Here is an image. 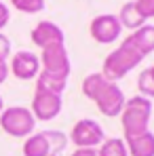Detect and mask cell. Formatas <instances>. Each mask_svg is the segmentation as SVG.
<instances>
[{
	"label": "cell",
	"instance_id": "cell-1",
	"mask_svg": "<svg viewBox=\"0 0 154 156\" xmlns=\"http://www.w3.org/2000/svg\"><path fill=\"white\" fill-rule=\"evenodd\" d=\"M150 116H152V101L144 95H135L129 97L125 101V108L120 112V125H123V133L125 139L141 135L146 131H150Z\"/></svg>",
	"mask_w": 154,
	"mask_h": 156
},
{
	"label": "cell",
	"instance_id": "cell-6",
	"mask_svg": "<svg viewBox=\"0 0 154 156\" xmlns=\"http://www.w3.org/2000/svg\"><path fill=\"white\" fill-rule=\"evenodd\" d=\"M63 108V99L61 95L51 93V91H42V89H36L34 91V99H32V114L36 120H53L59 116Z\"/></svg>",
	"mask_w": 154,
	"mask_h": 156
},
{
	"label": "cell",
	"instance_id": "cell-22",
	"mask_svg": "<svg viewBox=\"0 0 154 156\" xmlns=\"http://www.w3.org/2000/svg\"><path fill=\"white\" fill-rule=\"evenodd\" d=\"M11 55V40L0 34V61H6V57Z\"/></svg>",
	"mask_w": 154,
	"mask_h": 156
},
{
	"label": "cell",
	"instance_id": "cell-23",
	"mask_svg": "<svg viewBox=\"0 0 154 156\" xmlns=\"http://www.w3.org/2000/svg\"><path fill=\"white\" fill-rule=\"evenodd\" d=\"M9 21H11V11H9V6L4 2H0V30L6 27Z\"/></svg>",
	"mask_w": 154,
	"mask_h": 156
},
{
	"label": "cell",
	"instance_id": "cell-11",
	"mask_svg": "<svg viewBox=\"0 0 154 156\" xmlns=\"http://www.w3.org/2000/svg\"><path fill=\"white\" fill-rule=\"evenodd\" d=\"M125 40L135 51H139L146 57V55H150L154 51V26L152 23H144L141 27L133 30V34H129Z\"/></svg>",
	"mask_w": 154,
	"mask_h": 156
},
{
	"label": "cell",
	"instance_id": "cell-20",
	"mask_svg": "<svg viewBox=\"0 0 154 156\" xmlns=\"http://www.w3.org/2000/svg\"><path fill=\"white\" fill-rule=\"evenodd\" d=\"M11 4L27 15H34V13H40L45 9V0H11Z\"/></svg>",
	"mask_w": 154,
	"mask_h": 156
},
{
	"label": "cell",
	"instance_id": "cell-18",
	"mask_svg": "<svg viewBox=\"0 0 154 156\" xmlns=\"http://www.w3.org/2000/svg\"><path fill=\"white\" fill-rule=\"evenodd\" d=\"M45 133V137H47V141H49V148H51V154H55V156H59L66 148H68V135L66 133H61V131H55V129H51V131H42Z\"/></svg>",
	"mask_w": 154,
	"mask_h": 156
},
{
	"label": "cell",
	"instance_id": "cell-26",
	"mask_svg": "<svg viewBox=\"0 0 154 156\" xmlns=\"http://www.w3.org/2000/svg\"><path fill=\"white\" fill-rule=\"evenodd\" d=\"M2 110H4V101H2V97H0V114H2Z\"/></svg>",
	"mask_w": 154,
	"mask_h": 156
},
{
	"label": "cell",
	"instance_id": "cell-5",
	"mask_svg": "<svg viewBox=\"0 0 154 156\" xmlns=\"http://www.w3.org/2000/svg\"><path fill=\"white\" fill-rule=\"evenodd\" d=\"M76 148H99L106 139L102 125L93 118H80L70 131L68 137Z\"/></svg>",
	"mask_w": 154,
	"mask_h": 156
},
{
	"label": "cell",
	"instance_id": "cell-9",
	"mask_svg": "<svg viewBox=\"0 0 154 156\" xmlns=\"http://www.w3.org/2000/svg\"><path fill=\"white\" fill-rule=\"evenodd\" d=\"M9 72L19 80H34L40 74V59L32 51H19L13 55L9 63Z\"/></svg>",
	"mask_w": 154,
	"mask_h": 156
},
{
	"label": "cell",
	"instance_id": "cell-15",
	"mask_svg": "<svg viewBox=\"0 0 154 156\" xmlns=\"http://www.w3.org/2000/svg\"><path fill=\"white\" fill-rule=\"evenodd\" d=\"M66 84H68V80H66V78L53 76V74H47V72H40V74L36 76V89L51 91V93H57V95H63Z\"/></svg>",
	"mask_w": 154,
	"mask_h": 156
},
{
	"label": "cell",
	"instance_id": "cell-28",
	"mask_svg": "<svg viewBox=\"0 0 154 156\" xmlns=\"http://www.w3.org/2000/svg\"><path fill=\"white\" fill-rule=\"evenodd\" d=\"M53 156H55V154H53Z\"/></svg>",
	"mask_w": 154,
	"mask_h": 156
},
{
	"label": "cell",
	"instance_id": "cell-16",
	"mask_svg": "<svg viewBox=\"0 0 154 156\" xmlns=\"http://www.w3.org/2000/svg\"><path fill=\"white\" fill-rule=\"evenodd\" d=\"M108 78L103 76L102 72H95V74H89V76L82 80V95L91 101H95V97L102 93V89L106 87Z\"/></svg>",
	"mask_w": 154,
	"mask_h": 156
},
{
	"label": "cell",
	"instance_id": "cell-27",
	"mask_svg": "<svg viewBox=\"0 0 154 156\" xmlns=\"http://www.w3.org/2000/svg\"><path fill=\"white\" fill-rule=\"evenodd\" d=\"M150 74H152V78H154V66H152V68H150Z\"/></svg>",
	"mask_w": 154,
	"mask_h": 156
},
{
	"label": "cell",
	"instance_id": "cell-24",
	"mask_svg": "<svg viewBox=\"0 0 154 156\" xmlns=\"http://www.w3.org/2000/svg\"><path fill=\"white\" fill-rule=\"evenodd\" d=\"M72 156H97V148H76Z\"/></svg>",
	"mask_w": 154,
	"mask_h": 156
},
{
	"label": "cell",
	"instance_id": "cell-2",
	"mask_svg": "<svg viewBox=\"0 0 154 156\" xmlns=\"http://www.w3.org/2000/svg\"><path fill=\"white\" fill-rule=\"evenodd\" d=\"M141 61H144V55L139 51H135L127 40H125L118 49H114V51L103 59L102 74L108 78L110 82H116V80L127 76L133 68H137Z\"/></svg>",
	"mask_w": 154,
	"mask_h": 156
},
{
	"label": "cell",
	"instance_id": "cell-8",
	"mask_svg": "<svg viewBox=\"0 0 154 156\" xmlns=\"http://www.w3.org/2000/svg\"><path fill=\"white\" fill-rule=\"evenodd\" d=\"M125 93L123 89L116 84V82H106V87L102 89V93L95 97V105L97 110L102 112L103 116L108 118H114V116H120L123 108H125Z\"/></svg>",
	"mask_w": 154,
	"mask_h": 156
},
{
	"label": "cell",
	"instance_id": "cell-12",
	"mask_svg": "<svg viewBox=\"0 0 154 156\" xmlns=\"http://www.w3.org/2000/svg\"><path fill=\"white\" fill-rule=\"evenodd\" d=\"M129 156H154V133L146 131L141 135L125 139Z\"/></svg>",
	"mask_w": 154,
	"mask_h": 156
},
{
	"label": "cell",
	"instance_id": "cell-13",
	"mask_svg": "<svg viewBox=\"0 0 154 156\" xmlns=\"http://www.w3.org/2000/svg\"><path fill=\"white\" fill-rule=\"evenodd\" d=\"M23 156H53L45 133H32L23 141Z\"/></svg>",
	"mask_w": 154,
	"mask_h": 156
},
{
	"label": "cell",
	"instance_id": "cell-10",
	"mask_svg": "<svg viewBox=\"0 0 154 156\" xmlns=\"http://www.w3.org/2000/svg\"><path fill=\"white\" fill-rule=\"evenodd\" d=\"M32 42L36 47H40V49H47L51 44H63L66 36H63V30L57 23H53V21H40L32 30Z\"/></svg>",
	"mask_w": 154,
	"mask_h": 156
},
{
	"label": "cell",
	"instance_id": "cell-14",
	"mask_svg": "<svg viewBox=\"0 0 154 156\" xmlns=\"http://www.w3.org/2000/svg\"><path fill=\"white\" fill-rule=\"evenodd\" d=\"M116 17H118L120 26L127 27V30H137V27H141L146 23V19H144V17L139 15V11L135 9V2L123 4V6H120V13H118Z\"/></svg>",
	"mask_w": 154,
	"mask_h": 156
},
{
	"label": "cell",
	"instance_id": "cell-21",
	"mask_svg": "<svg viewBox=\"0 0 154 156\" xmlns=\"http://www.w3.org/2000/svg\"><path fill=\"white\" fill-rule=\"evenodd\" d=\"M135 9L144 19H154V0H135Z\"/></svg>",
	"mask_w": 154,
	"mask_h": 156
},
{
	"label": "cell",
	"instance_id": "cell-17",
	"mask_svg": "<svg viewBox=\"0 0 154 156\" xmlns=\"http://www.w3.org/2000/svg\"><path fill=\"white\" fill-rule=\"evenodd\" d=\"M97 156H129L125 139H120V137L103 139V144L97 148Z\"/></svg>",
	"mask_w": 154,
	"mask_h": 156
},
{
	"label": "cell",
	"instance_id": "cell-3",
	"mask_svg": "<svg viewBox=\"0 0 154 156\" xmlns=\"http://www.w3.org/2000/svg\"><path fill=\"white\" fill-rule=\"evenodd\" d=\"M0 127L11 137H27L36 129V118L30 108L11 105V108H4L0 114Z\"/></svg>",
	"mask_w": 154,
	"mask_h": 156
},
{
	"label": "cell",
	"instance_id": "cell-4",
	"mask_svg": "<svg viewBox=\"0 0 154 156\" xmlns=\"http://www.w3.org/2000/svg\"><path fill=\"white\" fill-rule=\"evenodd\" d=\"M40 66H42L40 72H47V74H53V76L68 80L70 72H72V63H70V55H68L66 44H51V47L42 49Z\"/></svg>",
	"mask_w": 154,
	"mask_h": 156
},
{
	"label": "cell",
	"instance_id": "cell-25",
	"mask_svg": "<svg viewBox=\"0 0 154 156\" xmlns=\"http://www.w3.org/2000/svg\"><path fill=\"white\" fill-rule=\"evenodd\" d=\"M9 74H11V72H9V63H6V61H0V84L9 78Z\"/></svg>",
	"mask_w": 154,
	"mask_h": 156
},
{
	"label": "cell",
	"instance_id": "cell-7",
	"mask_svg": "<svg viewBox=\"0 0 154 156\" xmlns=\"http://www.w3.org/2000/svg\"><path fill=\"white\" fill-rule=\"evenodd\" d=\"M120 32H123V26L118 21L116 15H97L91 26H89V34L95 42L99 44H112L120 38Z\"/></svg>",
	"mask_w": 154,
	"mask_h": 156
},
{
	"label": "cell",
	"instance_id": "cell-19",
	"mask_svg": "<svg viewBox=\"0 0 154 156\" xmlns=\"http://www.w3.org/2000/svg\"><path fill=\"white\" fill-rule=\"evenodd\" d=\"M137 89H139V95H144L148 99L154 97V78L150 74V68L139 74V78H137Z\"/></svg>",
	"mask_w": 154,
	"mask_h": 156
}]
</instances>
